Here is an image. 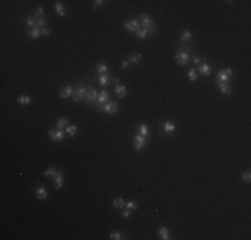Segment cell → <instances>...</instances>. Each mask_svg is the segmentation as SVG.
I'll use <instances>...</instances> for the list:
<instances>
[{
    "label": "cell",
    "mask_w": 251,
    "mask_h": 240,
    "mask_svg": "<svg viewBox=\"0 0 251 240\" xmlns=\"http://www.w3.org/2000/svg\"><path fill=\"white\" fill-rule=\"evenodd\" d=\"M175 60H176V63L179 64V66H186L187 63L190 62V53H188V48H180L178 52H176V55H175Z\"/></svg>",
    "instance_id": "obj_1"
},
{
    "label": "cell",
    "mask_w": 251,
    "mask_h": 240,
    "mask_svg": "<svg viewBox=\"0 0 251 240\" xmlns=\"http://www.w3.org/2000/svg\"><path fill=\"white\" fill-rule=\"evenodd\" d=\"M86 91H87V88L83 84H78L76 88L73 90V92H72V100L75 101V103H79V101L86 96Z\"/></svg>",
    "instance_id": "obj_2"
},
{
    "label": "cell",
    "mask_w": 251,
    "mask_h": 240,
    "mask_svg": "<svg viewBox=\"0 0 251 240\" xmlns=\"http://www.w3.org/2000/svg\"><path fill=\"white\" fill-rule=\"evenodd\" d=\"M98 95H99V93L96 92V91L93 90L91 86L87 87L86 96H84V99H86V101H87V104H96V100H98Z\"/></svg>",
    "instance_id": "obj_3"
},
{
    "label": "cell",
    "mask_w": 251,
    "mask_h": 240,
    "mask_svg": "<svg viewBox=\"0 0 251 240\" xmlns=\"http://www.w3.org/2000/svg\"><path fill=\"white\" fill-rule=\"evenodd\" d=\"M232 76V71L230 68H225L222 71H219L218 75H216V82H222V83H230V77Z\"/></svg>",
    "instance_id": "obj_4"
},
{
    "label": "cell",
    "mask_w": 251,
    "mask_h": 240,
    "mask_svg": "<svg viewBox=\"0 0 251 240\" xmlns=\"http://www.w3.org/2000/svg\"><path fill=\"white\" fill-rule=\"evenodd\" d=\"M99 111H104L106 113L111 115V113H115L116 111H118V104L116 103H106L103 104V106H98L96 107Z\"/></svg>",
    "instance_id": "obj_5"
},
{
    "label": "cell",
    "mask_w": 251,
    "mask_h": 240,
    "mask_svg": "<svg viewBox=\"0 0 251 240\" xmlns=\"http://www.w3.org/2000/svg\"><path fill=\"white\" fill-rule=\"evenodd\" d=\"M48 136L51 137L53 141H63V139H64V131L58 130V128H56V130H49Z\"/></svg>",
    "instance_id": "obj_6"
},
{
    "label": "cell",
    "mask_w": 251,
    "mask_h": 240,
    "mask_svg": "<svg viewBox=\"0 0 251 240\" xmlns=\"http://www.w3.org/2000/svg\"><path fill=\"white\" fill-rule=\"evenodd\" d=\"M115 93L118 95V97H120V99H122V97H126V95H127V88L119 83L118 77H115Z\"/></svg>",
    "instance_id": "obj_7"
},
{
    "label": "cell",
    "mask_w": 251,
    "mask_h": 240,
    "mask_svg": "<svg viewBox=\"0 0 251 240\" xmlns=\"http://www.w3.org/2000/svg\"><path fill=\"white\" fill-rule=\"evenodd\" d=\"M144 145H146V137L144 136H142V135H136V136L134 137V148H135L136 151H140Z\"/></svg>",
    "instance_id": "obj_8"
},
{
    "label": "cell",
    "mask_w": 251,
    "mask_h": 240,
    "mask_svg": "<svg viewBox=\"0 0 251 240\" xmlns=\"http://www.w3.org/2000/svg\"><path fill=\"white\" fill-rule=\"evenodd\" d=\"M53 179V187L56 188V190H60V188L63 187V183H64V179H63V172L62 171H58L56 172V175L52 177Z\"/></svg>",
    "instance_id": "obj_9"
},
{
    "label": "cell",
    "mask_w": 251,
    "mask_h": 240,
    "mask_svg": "<svg viewBox=\"0 0 251 240\" xmlns=\"http://www.w3.org/2000/svg\"><path fill=\"white\" fill-rule=\"evenodd\" d=\"M108 99H110V93L107 92V91L103 90L102 92H99L98 100H96V104H95V106H96V107H98V106H103V104L108 103Z\"/></svg>",
    "instance_id": "obj_10"
},
{
    "label": "cell",
    "mask_w": 251,
    "mask_h": 240,
    "mask_svg": "<svg viewBox=\"0 0 251 240\" xmlns=\"http://www.w3.org/2000/svg\"><path fill=\"white\" fill-rule=\"evenodd\" d=\"M124 28L128 29V31L136 32L138 29H140V23L138 20H128V22L124 23Z\"/></svg>",
    "instance_id": "obj_11"
},
{
    "label": "cell",
    "mask_w": 251,
    "mask_h": 240,
    "mask_svg": "<svg viewBox=\"0 0 251 240\" xmlns=\"http://www.w3.org/2000/svg\"><path fill=\"white\" fill-rule=\"evenodd\" d=\"M198 67H199L200 75H203V76H210V75H211V67L209 66V63H207L206 60H203V62L200 63Z\"/></svg>",
    "instance_id": "obj_12"
},
{
    "label": "cell",
    "mask_w": 251,
    "mask_h": 240,
    "mask_svg": "<svg viewBox=\"0 0 251 240\" xmlns=\"http://www.w3.org/2000/svg\"><path fill=\"white\" fill-rule=\"evenodd\" d=\"M140 24H142L144 28H147V27H150V25H154V20L151 16H148V15H146V13H143V15H140Z\"/></svg>",
    "instance_id": "obj_13"
},
{
    "label": "cell",
    "mask_w": 251,
    "mask_h": 240,
    "mask_svg": "<svg viewBox=\"0 0 251 240\" xmlns=\"http://www.w3.org/2000/svg\"><path fill=\"white\" fill-rule=\"evenodd\" d=\"M72 92H73V91H72V86H71V84H67L64 88L60 91L59 96L62 97V99H67V97L72 96Z\"/></svg>",
    "instance_id": "obj_14"
},
{
    "label": "cell",
    "mask_w": 251,
    "mask_h": 240,
    "mask_svg": "<svg viewBox=\"0 0 251 240\" xmlns=\"http://www.w3.org/2000/svg\"><path fill=\"white\" fill-rule=\"evenodd\" d=\"M218 87H219V91L225 95H229L231 93V87H230V83H222V82H218Z\"/></svg>",
    "instance_id": "obj_15"
},
{
    "label": "cell",
    "mask_w": 251,
    "mask_h": 240,
    "mask_svg": "<svg viewBox=\"0 0 251 240\" xmlns=\"http://www.w3.org/2000/svg\"><path fill=\"white\" fill-rule=\"evenodd\" d=\"M27 35H28L29 39H38V38H40V35H42V31H40L39 27H35V28L29 29Z\"/></svg>",
    "instance_id": "obj_16"
},
{
    "label": "cell",
    "mask_w": 251,
    "mask_h": 240,
    "mask_svg": "<svg viewBox=\"0 0 251 240\" xmlns=\"http://www.w3.org/2000/svg\"><path fill=\"white\" fill-rule=\"evenodd\" d=\"M47 195H48V192L44 187H38L36 188V198L39 199V200H44L47 198Z\"/></svg>",
    "instance_id": "obj_17"
},
{
    "label": "cell",
    "mask_w": 251,
    "mask_h": 240,
    "mask_svg": "<svg viewBox=\"0 0 251 240\" xmlns=\"http://www.w3.org/2000/svg\"><path fill=\"white\" fill-rule=\"evenodd\" d=\"M158 234H159V236H160V238H162L163 240L171 239V238H170V234H168V229H167L166 227H160V228L158 229Z\"/></svg>",
    "instance_id": "obj_18"
},
{
    "label": "cell",
    "mask_w": 251,
    "mask_h": 240,
    "mask_svg": "<svg viewBox=\"0 0 251 240\" xmlns=\"http://www.w3.org/2000/svg\"><path fill=\"white\" fill-rule=\"evenodd\" d=\"M27 25L31 29L38 27V18H36V16H28V18H27Z\"/></svg>",
    "instance_id": "obj_19"
},
{
    "label": "cell",
    "mask_w": 251,
    "mask_h": 240,
    "mask_svg": "<svg viewBox=\"0 0 251 240\" xmlns=\"http://www.w3.org/2000/svg\"><path fill=\"white\" fill-rule=\"evenodd\" d=\"M76 131H78V127H76V126H67L66 130H64V132L68 135L70 137H73L76 135Z\"/></svg>",
    "instance_id": "obj_20"
},
{
    "label": "cell",
    "mask_w": 251,
    "mask_h": 240,
    "mask_svg": "<svg viewBox=\"0 0 251 240\" xmlns=\"http://www.w3.org/2000/svg\"><path fill=\"white\" fill-rule=\"evenodd\" d=\"M163 130H165L166 134H171L175 131V124H172L171 121H166V123L163 124Z\"/></svg>",
    "instance_id": "obj_21"
},
{
    "label": "cell",
    "mask_w": 251,
    "mask_h": 240,
    "mask_svg": "<svg viewBox=\"0 0 251 240\" xmlns=\"http://www.w3.org/2000/svg\"><path fill=\"white\" fill-rule=\"evenodd\" d=\"M67 124H68V119H67V117H60L58 120V123H56V128L63 131L67 127Z\"/></svg>",
    "instance_id": "obj_22"
},
{
    "label": "cell",
    "mask_w": 251,
    "mask_h": 240,
    "mask_svg": "<svg viewBox=\"0 0 251 240\" xmlns=\"http://www.w3.org/2000/svg\"><path fill=\"white\" fill-rule=\"evenodd\" d=\"M55 9H56V12H58L59 16H62V18H64V16H66L64 7L62 5V3H60V2H55Z\"/></svg>",
    "instance_id": "obj_23"
},
{
    "label": "cell",
    "mask_w": 251,
    "mask_h": 240,
    "mask_svg": "<svg viewBox=\"0 0 251 240\" xmlns=\"http://www.w3.org/2000/svg\"><path fill=\"white\" fill-rule=\"evenodd\" d=\"M99 83H100V86H103V87L108 86V83H110L108 73H103V75H100V76H99Z\"/></svg>",
    "instance_id": "obj_24"
},
{
    "label": "cell",
    "mask_w": 251,
    "mask_h": 240,
    "mask_svg": "<svg viewBox=\"0 0 251 240\" xmlns=\"http://www.w3.org/2000/svg\"><path fill=\"white\" fill-rule=\"evenodd\" d=\"M135 36L138 38L139 40H143V39H146L147 36H148V33H147V29L146 28H140L138 29V31L135 32Z\"/></svg>",
    "instance_id": "obj_25"
},
{
    "label": "cell",
    "mask_w": 251,
    "mask_h": 240,
    "mask_svg": "<svg viewBox=\"0 0 251 240\" xmlns=\"http://www.w3.org/2000/svg\"><path fill=\"white\" fill-rule=\"evenodd\" d=\"M18 103L23 104V106H28V104H31V97L27 95H22L18 97Z\"/></svg>",
    "instance_id": "obj_26"
},
{
    "label": "cell",
    "mask_w": 251,
    "mask_h": 240,
    "mask_svg": "<svg viewBox=\"0 0 251 240\" xmlns=\"http://www.w3.org/2000/svg\"><path fill=\"white\" fill-rule=\"evenodd\" d=\"M192 38V33L190 32V31H183L182 32V35H180V40H182V43H187V42H190Z\"/></svg>",
    "instance_id": "obj_27"
},
{
    "label": "cell",
    "mask_w": 251,
    "mask_h": 240,
    "mask_svg": "<svg viewBox=\"0 0 251 240\" xmlns=\"http://www.w3.org/2000/svg\"><path fill=\"white\" fill-rule=\"evenodd\" d=\"M138 131H139V135H142V136H144V137L148 136V134H150V130L146 124H140L138 127Z\"/></svg>",
    "instance_id": "obj_28"
},
{
    "label": "cell",
    "mask_w": 251,
    "mask_h": 240,
    "mask_svg": "<svg viewBox=\"0 0 251 240\" xmlns=\"http://www.w3.org/2000/svg\"><path fill=\"white\" fill-rule=\"evenodd\" d=\"M112 204H114V207H115V208H118V209H122V208H123V207H124V205H126V203H124V200H123L122 198H118V199H114Z\"/></svg>",
    "instance_id": "obj_29"
},
{
    "label": "cell",
    "mask_w": 251,
    "mask_h": 240,
    "mask_svg": "<svg viewBox=\"0 0 251 240\" xmlns=\"http://www.w3.org/2000/svg\"><path fill=\"white\" fill-rule=\"evenodd\" d=\"M140 60H142V55H140L139 52H136V53H132V55L130 56L128 62H130V63H134V64H136V63H139Z\"/></svg>",
    "instance_id": "obj_30"
},
{
    "label": "cell",
    "mask_w": 251,
    "mask_h": 240,
    "mask_svg": "<svg viewBox=\"0 0 251 240\" xmlns=\"http://www.w3.org/2000/svg\"><path fill=\"white\" fill-rule=\"evenodd\" d=\"M107 71H108V67H107V64H103L100 63L96 66V72L100 73V75H103V73H107Z\"/></svg>",
    "instance_id": "obj_31"
},
{
    "label": "cell",
    "mask_w": 251,
    "mask_h": 240,
    "mask_svg": "<svg viewBox=\"0 0 251 240\" xmlns=\"http://www.w3.org/2000/svg\"><path fill=\"white\" fill-rule=\"evenodd\" d=\"M56 172H58V170H56V168H53V167H51V168H47L43 175H44L46 177H53V176L56 175Z\"/></svg>",
    "instance_id": "obj_32"
},
{
    "label": "cell",
    "mask_w": 251,
    "mask_h": 240,
    "mask_svg": "<svg viewBox=\"0 0 251 240\" xmlns=\"http://www.w3.org/2000/svg\"><path fill=\"white\" fill-rule=\"evenodd\" d=\"M126 208L130 209V211H132V209L138 208V204H136V201H134V200H128L126 203Z\"/></svg>",
    "instance_id": "obj_33"
},
{
    "label": "cell",
    "mask_w": 251,
    "mask_h": 240,
    "mask_svg": "<svg viewBox=\"0 0 251 240\" xmlns=\"http://www.w3.org/2000/svg\"><path fill=\"white\" fill-rule=\"evenodd\" d=\"M110 239H112V240H120L122 239V234L118 231H112L111 234H110Z\"/></svg>",
    "instance_id": "obj_34"
},
{
    "label": "cell",
    "mask_w": 251,
    "mask_h": 240,
    "mask_svg": "<svg viewBox=\"0 0 251 240\" xmlns=\"http://www.w3.org/2000/svg\"><path fill=\"white\" fill-rule=\"evenodd\" d=\"M187 76H188V79L191 80V82H195L196 80V71L194 68H191L188 71V73H187Z\"/></svg>",
    "instance_id": "obj_35"
},
{
    "label": "cell",
    "mask_w": 251,
    "mask_h": 240,
    "mask_svg": "<svg viewBox=\"0 0 251 240\" xmlns=\"http://www.w3.org/2000/svg\"><path fill=\"white\" fill-rule=\"evenodd\" d=\"M242 179L245 181H247V183H250V181H251V172H250V170H247L245 174L242 175Z\"/></svg>",
    "instance_id": "obj_36"
},
{
    "label": "cell",
    "mask_w": 251,
    "mask_h": 240,
    "mask_svg": "<svg viewBox=\"0 0 251 240\" xmlns=\"http://www.w3.org/2000/svg\"><path fill=\"white\" fill-rule=\"evenodd\" d=\"M46 24H47V20H46L44 16H43V18H38V27H39V28L46 27Z\"/></svg>",
    "instance_id": "obj_37"
},
{
    "label": "cell",
    "mask_w": 251,
    "mask_h": 240,
    "mask_svg": "<svg viewBox=\"0 0 251 240\" xmlns=\"http://www.w3.org/2000/svg\"><path fill=\"white\" fill-rule=\"evenodd\" d=\"M43 15H44V9H43L42 7H38L35 11V16L36 18H43Z\"/></svg>",
    "instance_id": "obj_38"
},
{
    "label": "cell",
    "mask_w": 251,
    "mask_h": 240,
    "mask_svg": "<svg viewBox=\"0 0 251 240\" xmlns=\"http://www.w3.org/2000/svg\"><path fill=\"white\" fill-rule=\"evenodd\" d=\"M147 33H148V36L150 35H154V33H155V31H156V27H155V24L154 25H150V27H147Z\"/></svg>",
    "instance_id": "obj_39"
},
{
    "label": "cell",
    "mask_w": 251,
    "mask_h": 240,
    "mask_svg": "<svg viewBox=\"0 0 251 240\" xmlns=\"http://www.w3.org/2000/svg\"><path fill=\"white\" fill-rule=\"evenodd\" d=\"M40 31H42V35H43V36H48L49 32H51L48 28H47V27H43V28H40Z\"/></svg>",
    "instance_id": "obj_40"
},
{
    "label": "cell",
    "mask_w": 251,
    "mask_h": 240,
    "mask_svg": "<svg viewBox=\"0 0 251 240\" xmlns=\"http://www.w3.org/2000/svg\"><path fill=\"white\" fill-rule=\"evenodd\" d=\"M103 4H104V2H103V0H96V2H93V8H98V7L103 5Z\"/></svg>",
    "instance_id": "obj_41"
},
{
    "label": "cell",
    "mask_w": 251,
    "mask_h": 240,
    "mask_svg": "<svg viewBox=\"0 0 251 240\" xmlns=\"http://www.w3.org/2000/svg\"><path fill=\"white\" fill-rule=\"evenodd\" d=\"M192 62H194V64H195V66H199L200 63H202V60L199 59V57H196V56H194L192 57Z\"/></svg>",
    "instance_id": "obj_42"
},
{
    "label": "cell",
    "mask_w": 251,
    "mask_h": 240,
    "mask_svg": "<svg viewBox=\"0 0 251 240\" xmlns=\"http://www.w3.org/2000/svg\"><path fill=\"white\" fill-rule=\"evenodd\" d=\"M130 215H131V211L126 208L124 211H123V218H130Z\"/></svg>",
    "instance_id": "obj_43"
},
{
    "label": "cell",
    "mask_w": 251,
    "mask_h": 240,
    "mask_svg": "<svg viewBox=\"0 0 251 240\" xmlns=\"http://www.w3.org/2000/svg\"><path fill=\"white\" fill-rule=\"evenodd\" d=\"M128 66H130V62H126V60H124V62L122 63V67H123V68H124V69L128 68Z\"/></svg>",
    "instance_id": "obj_44"
}]
</instances>
